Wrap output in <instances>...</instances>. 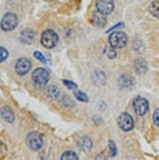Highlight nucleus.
Segmentation results:
<instances>
[{
	"instance_id": "1",
	"label": "nucleus",
	"mask_w": 159,
	"mask_h": 160,
	"mask_svg": "<svg viewBox=\"0 0 159 160\" xmlns=\"http://www.w3.org/2000/svg\"><path fill=\"white\" fill-rule=\"evenodd\" d=\"M40 41H41L43 47H45V48H54L58 44V34L54 30H44Z\"/></svg>"
},
{
	"instance_id": "2",
	"label": "nucleus",
	"mask_w": 159,
	"mask_h": 160,
	"mask_svg": "<svg viewBox=\"0 0 159 160\" xmlns=\"http://www.w3.org/2000/svg\"><path fill=\"white\" fill-rule=\"evenodd\" d=\"M32 78H33V82L36 83V85H47L49 81V72L45 70V68H36V70H33V72H32Z\"/></svg>"
},
{
	"instance_id": "3",
	"label": "nucleus",
	"mask_w": 159,
	"mask_h": 160,
	"mask_svg": "<svg viewBox=\"0 0 159 160\" xmlns=\"http://www.w3.org/2000/svg\"><path fill=\"white\" fill-rule=\"evenodd\" d=\"M108 41H110V45L114 47V48H124L126 42H128V37L122 32H114V33L110 34Z\"/></svg>"
},
{
	"instance_id": "4",
	"label": "nucleus",
	"mask_w": 159,
	"mask_h": 160,
	"mask_svg": "<svg viewBox=\"0 0 159 160\" xmlns=\"http://www.w3.org/2000/svg\"><path fill=\"white\" fill-rule=\"evenodd\" d=\"M17 25H18V18L15 14H13V12L6 14V15L3 17L2 22H0V26H2V29L4 32H11L13 29L17 28Z\"/></svg>"
},
{
	"instance_id": "5",
	"label": "nucleus",
	"mask_w": 159,
	"mask_h": 160,
	"mask_svg": "<svg viewBox=\"0 0 159 160\" xmlns=\"http://www.w3.org/2000/svg\"><path fill=\"white\" fill-rule=\"evenodd\" d=\"M133 110H135L137 115L143 116L150 110V103H148V100H146L144 97H136V99L133 100Z\"/></svg>"
},
{
	"instance_id": "6",
	"label": "nucleus",
	"mask_w": 159,
	"mask_h": 160,
	"mask_svg": "<svg viewBox=\"0 0 159 160\" xmlns=\"http://www.w3.org/2000/svg\"><path fill=\"white\" fill-rule=\"evenodd\" d=\"M118 126L121 127V130L124 132H131L135 126V121L128 112H122L121 115L118 116Z\"/></svg>"
},
{
	"instance_id": "7",
	"label": "nucleus",
	"mask_w": 159,
	"mask_h": 160,
	"mask_svg": "<svg viewBox=\"0 0 159 160\" xmlns=\"http://www.w3.org/2000/svg\"><path fill=\"white\" fill-rule=\"evenodd\" d=\"M114 0H96V8L99 12L108 15L114 11Z\"/></svg>"
},
{
	"instance_id": "8",
	"label": "nucleus",
	"mask_w": 159,
	"mask_h": 160,
	"mask_svg": "<svg viewBox=\"0 0 159 160\" xmlns=\"http://www.w3.org/2000/svg\"><path fill=\"white\" fill-rule=\"evenodd\" d=\"M32 68V62L28 59V58H19L15 63V71L17 74L19 75H25L30 71Z\"/></svg>"
},
{
	"instance_id": "9",
	"label": "nucleus",
	"mask_w": 159,
	"mask_h": 160,
	"mask_svg": "<svg viewBox=\"0 0 159 160\" xmlns=\"http://www.w3.org/2000/svg\"><path fill=\"white\" fill-rule=\"evenodd\" d=\"M43 142H44L43 137L40 136L38 133L33 132L28 136V145L30 147V149H33V151H38V149L43 147Z\"/></svg>"
},
{
	"instance_id": "10",
	"label": "nucleus",
	"mask_w": 159,
	"mask_h": 160,
	"mask_svg": "<svg viewBox=\"0 0 159 160\" xmlns=\"http://www.w3.org/2000/svg\"><path fill=\"white\" fill-rule=\"evenodd\" d=\"M78 147L81 151H84V152H88V151H91L92 147H93V144H92V140L89 137H80V140H78Z\"/></svg>"
},
{
	"instance_id": "11",
	"label": "nucleus",
	"mask_w": 159,
	"mask_h": 160,
	"mask_svg": "<svg viewBox=\"0 0 159 160\" xmlns=\"http://www.w3.org/2000/svg\"><path fill=\"white\" fill-rule=\"evenodd\" d=\"M106 22H107V19H106V15L104 14H102V12H95L92 15V23L95 25V26H97V28H103L104 25H106Z\"/></svg>"
},
{
	"instance_id": "12",
	"label": "nucleus",
	"mask_w": 159,
	"mask_h": 160,
	"mask_svg": "<svg viewBox=\"0 0 159 160\" xmlns=\"http://www.w3.org/2000/svg\"><path fill=\"white\" fill-rule=\"evenodd\" d=\"M118 83H119V86H121V88L131 89L132 85H133L135 82H133V78L129 77V75H121V77H119V79H118Z\"/></svg>"
},
{
	"instance_id": "13",
	"label": "nucleus",
	"mask_w": 159,
	"mask_h": 160,
	"mask_svg": "<svg viewBox=\"0 0 159 160\" xmlns=\"http://www.w3.org/2000/svg\"><path fill=\"white\" fill-rule=\"evenodd\" d=\"M47 97L48 99H51V100H56L58 97H59V94H60V90L56 88V86H54V85H49L48 88H47Z\"/></svg>"
},
{
	"instance_id": "14",
	"label": "nucleus",
	"mask_w": 159,
	"mask_h": 160,
	"mask_svg": "<svg viewBox=\"0 0 159 160\" xmlns=\"http://www.w3.org/2000/svg\"><path fill=\"white\" fill-rule=\"evenodd\" d=\"M0 114H2V116H3V119H4V121L10 122V123H13L14 119H15V116H14V112L10 110L8 107H3L2 111H0Z\"/></svg>"
},
{
	"instance_id": "15",
	"label": "nucleus",
	"mask_w": 159,
	"mask_h": 160,
	"mask_svg": "<svg viewBox=\"0 0 159 160\" xmlns=\"http://www.w3.org/2000/svg\"><path fill=\"white\" fill-rule=\"evenodd\" d=\"M21 38H22L23 42H28V44H30L32 41H33L34 38V32L33 30H25L22 34H21Z\"/></svg>"
},
{
	"instance_id": "16",
	"label": "nucleus",
	"mask_w": 159,
	"mask_h": 160,
	"mask_svg": "<svg viewBox=\"0 0 159 160\" xmlns=\"http://www.w3.org/2000/svg\"><path fill=\"white\" fill-rule=\"evenodd\" d=\"M148 10H150V12L152 14L154 17L159 18V0H154L150 4V7H148Z\"/></svg>"
},
{
	"instance_id": "17",
	"label": "nucleus",
	"mask_w": 159,
	"mask_h": 160,
	"mask_svg": "<svg viewBox=\"0 0 159 160\" xmlns=\"http://www.w3.org/2000/svg\"><path fill=\"white\" fill-rule=\"evenodd\" d=\"M67 159L77 160L78 159V155L74 153V152H71V151H67V152H64V153L62 155V160H67Z\"/></svg>"
},
{
	"instance_id": "18",
	"label": "nucleus",
	"mask_w": 159,
	"mask_h": 160,
	"mask_svg": "<svg viewBox=\"0 0 159 160\" xmlns=\"http://www.w3.org/2000/svg\"><path fill=\"white\" fill-rule=\"evenodd\" d=\"M135 66H136L137 72H140V74L146 71V68H147V66H146V62H143V60H137Z\"/></svg>"
},
{
	"instance_id": "19",
	"label": "nucleus",
	"mask_w": 159,
	"mask_h": 160,
	"mask_svg": "<svg viewBox=\"0 0 159 160\" xmlns=\"http://www.w3.org/2000/svg\"><path fill=\"white\" fill-rule=\"evenodd\" d=\"M75 97H77V100L84 101V103H86V101H88V97H86V94H85L84 92H80V90H77V92H75Z\"/></svg>"
},
{
	"instance_id": "20",
	"label": "nucleus",
	"mask_w": 159,
	"mask_h": 160,
	"mask_svg": "<svg viewBox=\"0 0 159 160\" xmlns=\"http://www.w3.org/2000/svg\"><path fill=\"white\" fill-rule=\"evenodd\" d=\"M7 58H8V51L6 48H3V47H0V62L6 60Z\"/></svg>"
},
{
	"instance_id": "21",
	"label": "nucleus",
	"mask_w": 159,
	"mask_h": 160,
	"mask_svg": "<svg viewBox=\"0 0 159 160\" xmlns=\"http://www.w3.org/2000/svg\"><path fill=\"white\" fill-rule=\"evenodd\" d=\"M106 55L108 56V58H115V56H117V52H115V48H114V47H108V48L106 49Z\"/></svg>"
},
{
	"instance_id": "22",
	"label": "nucleus",
	"mask_w": 159,
	"mask_h": 160,
	"mask_svg": "<svg viewBox=\"0 0 159 160\" xmlns=\"http://www.w3.org/2000/svg\"><path fill=\"white\" fill-rule=\"evenodd\" d=\"M108 149H110V155L111 156L117 155V147H115V144L113 142V141H110V142H108Z\"/></svg>"
},
{
	"instance_id": "23",
	"label": "nucleus",
	"mask_w": 159,
	"mask_h": 160,
	"mask_svg": "<svg viewBox=\"0 0 159 160\" xmlns=\"http://www.w3.org/2000/svg\"><path fill=\"white\" fill-rule=\"evenodd\" d=\"M152 121H154V125L156 127H159V108L158 110H155L154 115H152Z\"/></svg>"
},
{
	"instance_id": "24",
	"label": "nucleus",
	"mask_w": 159,
	"mask_h": 160,
	"mask_svg": "<svg viewBox=\"0 0 159 160\" xmlns=\"http://www.w3.org/2000/svg\"><path fill=\"white\" fill-rule=\"evenodd\" d=\"M7 153V147H6V144L3 142V141H0V158L2 156H4Z\"/></svg>"
},
{
	"instance_id": "25",
	"label": "nucleus",
	"mask_w": 159,
	"mask_h": 160,
	"mask_svg": "<svg viewBox=\"0 0 159 160\" xmlns=\"http://www.w3.org/2000/svg\"><path fill=\"white\" fill-rule=\"evenodd\" d=\"M63 83L67 86L69 89H75V88H77V85H75L73 81H67V79H63Z\"/></svg>"
},
{
	"instance_id": "26",
	"label": "nucleus",
	"mask_w": 159,
	"mask_h": 160,
	"mask_svg": "<svg viewBox=\"0 0 159 160\" xmlns=\"http://www.w3.org/2000/svg\"><path fill=\"white\" fill-rule=\"evenodd\" d=\"M33 55H34V58H36V59H38L40 62H41V63H47V59H45V58L43 56V55H41V53H40V52H37V51H36V52L33 53Z\"/></svg>"
},
{
	"instance_id": "27",
	"label": "nucleus",
	"mask_w": 159,
	"mask_h": 160,
	"mask_svg": "<svg viewBox=\"0 0 159 160\" xmlns=\"http://www.w3.org/2000/svg\"><path fill=\"white\" fill-rule=\"evenodd\" d=\"M122 26H124V23H118V25H115L114 28H111L110 30H108V33H111L113 30H115V29H118V28H122Z\"/></svg>"
}]
</instances>
